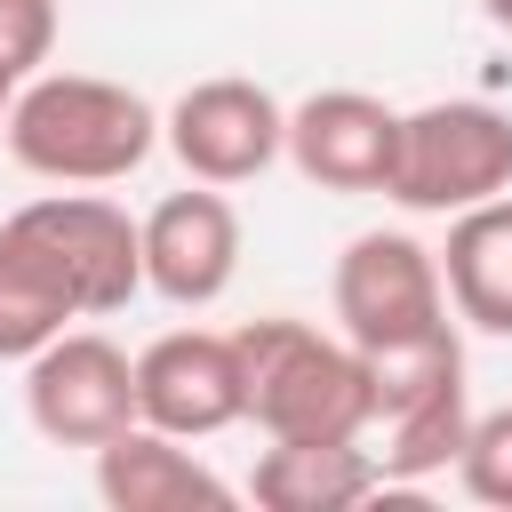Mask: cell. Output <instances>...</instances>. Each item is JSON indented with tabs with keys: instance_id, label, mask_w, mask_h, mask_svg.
Wrapping results in <instances>:
<instances>
[{
	"instance_id": "277c9868",
	"label": "cell",
	"mask_w": 512,
	"mask_h": 512,
	"mask_svg": "<svg viewBox=\"0 0 512 512\" xmlns=\"http://www.w3.org/2000/svg\"><path fill=\"white\" fill-rule=\"evenodd\" d=\"M496 192H512V112L480 96H440L400 112V160L384 200L416 216H464Z\"/></svg>"
},
{
	"instance_id": "ac0fdd59",
	"label": "cell",
	"mask_w": 512,
	"mask_h": 512,
	"mask_svg": "<svg viewBox=\"0 0 512 512\" xmlns=\"http://www.w3.org/2000/svg\"><path fill=\"white\" fill-rule=\"evenodd\" d=\"M480 16H488L496 32H512V0H480Z\"/></svg>"
},
{
	"instance_id": "e0dca14e",
	"label": "cell",
	"mask_w": 512,
	"mask_h": 512,
	"mask_svg": "<svg viewBox=\"0 0 512 512\" xmlns=\"http://www.w3.org/2000/svg\"><path fill=\"white\" fill-rule=\"evenodd\" d=\"M56 0H0V72L8 80H32V72H48V56H56Z\"/></svg>"
},
{
	"instance_id": "ba28073f",
	"label": "cell",
	"mask_w": 512,
	"mask_h": 512,
	"mask_svg": "<svg viewBox=\"0 0 512 512\" xmlns=\"http://www.w3.org/2000/svg\"><path fill=\"white\" fill-rule=\"evenodd\" d=\"M136 416L176 432V440H216L248 424V368L240 336L216 328H168L136 352Z\"/></svg>"
},
{
	"instance_id": "30bf717a",
	"label": "cell",
	"mask_w": 512,
	"mask_h": 512,
	"mask_svg": "<svg viewBox=\"0 0 512 512\" xmlns=\"http://www.w3.org/2000/svg\"><path fill=\"white\" fill-rule=\"evenodd\" d=\"M288 160L320 192H392L400 112L368 88H312L288 104Z\"/></svg>"
},
{
	"instance_id": "6da1fadb",
	"label": "cell",
	"mask_w": 512,
	"mask_h": 512,
	"mask_svg": "<svg viewBox=\"0 0 512 512\" xmlns=\"http://www.w3.org/2000/svg\"><path fill=\"white\" fill-rule=\"evenodd\" d=\"M8 160L24 176L48 184H120L152 160L160 144V112L104 72H32L16 80L8 128H0Z\"/></svg>"
},
{
	"instance_id": "3957f363",
	"label": "cell",
	"mask_w": 512,
	"mask_h": 512,
	"mask_svg": "<svg viewBox=\"0 0 512 512\" xmlns=\"http://www.w3.org/2000/svg\"><path fill=\"white\" fill-rule=\"evenodd\" d=\"M0 240L72 304V320H104L144 296V216L104 192H40L0 216Z\"/></svg>"
},
{
	"instance_id": "7a4b0ae2",
	"label": "cell",
	"mask_w": 512,
	"mask_h": 512,
	"mask_svg": "<svg viewBox=\"0 0 512 512\" xmlns=\"http://www.w3.org/2000/svg\"><path fill=\"white\" fill-rule=\"evenodd\" d=\"M240 368H248V424L264 440H368L376 424L368 352L344 328L320 336L312 320H288V312L248 320Z\"/></svg>"
},
{
	"instance_id": "8992f818",
	"label": "cell",
	"mask_w": 512,
	"mask_h": 512,
	"mask_svg": "<svg viewBox=\"0 0 512 512\" xmlns=\"http://www.w3.org/2000/svg\"><path fill=\"white\" fill-rule=\"evenodd\" d=\"M160 144L184 160V176L232 192V184H256L272 160H288V104L264 80L216 72V80H192L160 112Z\"/></svg>"
},
{
	"instance_id": "8fae6325",
	"label": "cell",
	"mask_w": 512,
	"mask_h": 512,
	"mask_svg": "<svg viewBox=\"0 0 512 512\" xmlns=\"http://www.w3.org/2000/svg\"><path fill=\"white\" fill-rule=\"evenodd\" d=\"M96 496L112 512H232L240 504V488L216 480L192 456V440H176L144 416L96 448Z\"/></svg>"
},
{
	"instance_id": "9a60e30c",
	"label": "cell",
	"mask_w": 512,
	"mask_h": 512,
	"mask_svg": "<svg viewBox=\"0 0 512 512\" xmlns=\"http://www.w3.org/2000/svg\"><path fill=\"white\" fill-rule=\"evenodd\" d=\"M64 328H80L72 320V304L0 240V360H32L40 344H56Z\"/></svg>"
},
{
	"instance_id": "52a82bcc",
	"label": "cell",
	"mask_w": 512,
	"mask_h": 512,
	"mask_svg": "<svg viewBox=\"0 0 512 512\" xmlns=\"http://www.w3.org/2000/svg\"><path fill=\"white\" fill-rule=\"evenodd\" d=\"M24 416L48 448L96 456L112 432L136 424V360L96 328H64L56 344L24 360Z\"/></svg>"
},
{
	"instance_id": "4fadbf2b",
	"label": "cell",
	"mask_w": 512,
	"mask_h": 512,
	"mask_svg": "<svg viewBox=\"0 0 512 512\" xmlns=\"http://www.w3.org/2000/svg\"><path fill=\"white\" fill-rule=\"evenodd\" d=\"M440 280H448V304H456L464 328L512 336V192H496V200L448 216Z\"/></svg>"
},
{
	"instance_id": "9c48e42d",
	"label": "cell",
	"mask_w": 512,
	"mask_h": 512,
	"mask_svg": "<svg viewBox=\"0 0 512 512\" xmlns=\"http://www.w3.org/2000/svg\"><path fill=\"white\" fill-rule=\"evenodd\" d=\"M232 280H240V208L224 200V184L192 176L184 192L144 208V296L208 312Z\"/></svg>"
},
{
	"instance_id": "5bb4252c",
	"label": "cell",
	"mask_w": 512,
	"mask_h": 512,
	"mask_svg": "<svg viewBox=\"0 0 512 512\" xmlns=\"http://www.w3.org/2000/svg\"><path fill=\"white\" fill-rule=\"evenodd\" d=\"M464 432H472V384H464V376H456V384H432V392H416V400H400V408H384V416L368 424L376 464H384V488H416V480H432V472H456Z\"/></svg>"
},
{
	"instance_id": "7c38bea8",
	"label": "cell",
	"mask_w": 512,
	"mask_h": 512,
	"mask_svg": "<svg viewBox=\"0 0 512 512\" xmlns=\"http://www.w3.org/2000/svg\"><path fill=\"white\" fill-rule=\"evenodd\" d=\"M384 488V464L368 440H272L248 472V496L264 512H352Z\"/></svg>"
},
{
	"instance_id": "2e32d148",
	"label": "cell",
	"mask_w": 512,
	"mask_h": 512,
	"mask_svg": "<svg viewBox=\"0 0 512 512\" xmlns=\"http://www.w3.org/2000/svg\"><path fill=\"white\" fill-rule=\"evenodd\" d=\"M456 480L472 504L512 512V400L504 408H472V432L456 448Z\"/></svg>"
},
{
	"instance_id": "5b68a950",
	"label": "cell",
	"mask_w": 512,
	"mask_h": 512,
	"mask_svg": "<svg viewBox=\"0 0 512 512\" xmlns=\"http://www.w3.org/2000/svg\"><path fill=\"white\" fill-rule=\"evenodd\" d=\"M328 304L360 352L464 328L448 304V280H440V248H424L416 232H352L336 272H328Z\"/></svg>"
},
{
	"instance_id": "d6986e66",
	"label": "cell",
	"mask_w": 512,
	"mask_h": 512,
	"mask_svg": "<svg viewBox=\"0 0 512 512\" xmlns=\"http://www.w3.org/2000/svg\"><path fill=\"white\" fill-rule=\"evenodd\" d=\"M8 104H16V80L0 72V128H8Z\"/></svg>"
}]
</instances>
